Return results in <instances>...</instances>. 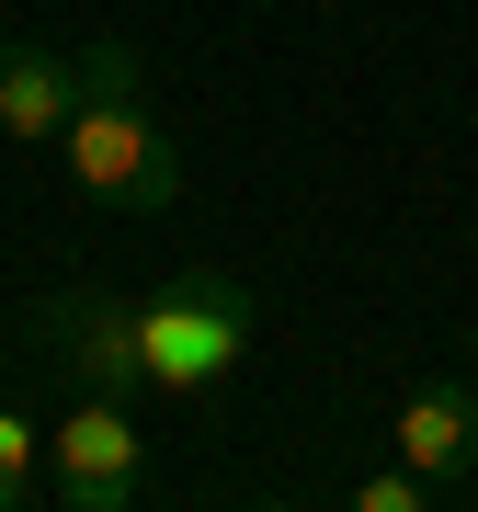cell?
Returning a JSON list of instances; mask_svg holds the SVG:
<instances>
[{"instance_id": "obj_1", "label": "cell", "mask_w": 478, "mask_h": 512, "mask_svg": "<svg viewBox=\"0 0 478 512\" xmlns=\"http://www.w3.org/2000/svg\"><path fill=\"white\" fill-rule=\"evenodd\" d=\"M57 160H69V183L92 205H126V217H171L183 205V148L148 114V57L126 35L80 46V103L57 126Z\"/></svg>"}, {"instance_id": "obj_8", "label": "cell", "mask_w": 478, "mask_h": 512, "mask_svg": "<svg viewBox=\"0 0 478 512\" xmlns=\"http://www.w3.org/2000/svg\"><path fill=\"white\" fill-rule=\"evenodd\" d=\"M422 501H433V478H410V467H376L353 490V512H422Z\"/></svg>"}, {"instance_id": "obj_6", "label": "cell", "mask_w": 478, "mask_h": 512, "mask_svg": "<svg viewBox=\"0 0 478 512\" xmlns=\"http://www.w3.org/2000/svg\"><path fill=\"white\" fill-rule=\"evenodd\" d=\"M69 103H80V46L57 57V46H35V35H0V137L57 148Z\"/></svg>"}, {"instance_id": "obj_4", "label": "cell", "mask_w": 478, "mask_h": 512, "mask_svg": "<svg viewBox=\"0 0 478 512\" xmlns=\"http://www.w3.org/2000/svg\"><path fill=\"white\" fill-rule=\"evenodd\" d=\"M23 330H35V342H46L80 387H114V399H137V387H148V365H137V308H126V296H103V285L46 296Z\"/></svg>"}, {"instance_id": "obj_7", "label": "cell", "mask_w": 478, "mask_h": 512, "mask_svg": "<svg viewBox=\"0 0 478 512\" xmlns=\"http://www.w3.org/2000/svg\"><path fill=\"white\" fill-rule=\"evenodd\" d=\"M35 490H46V421H23L0 399V512H23Z\"/></svg>"}, {"instance_id": "obj_3", "label": "cell", "mask_w": 478, "mask_h": 512, "mask_svg": "<svg viewBox=\"0 0 478 512\" xmlns=\"http://www.w3.org/2000/svg\"><path fill=\"white\" fill-rule=\"evenodd\" d=\"M57 512H137L148 501V433H137V399H114V387H80L69 410H57Z\"/></svg>"}, {"instance_id": "obj_2", "label": "cell", "mask_w": 478, "mask_h": 512, "mask_svg": "<svg viewBox=\"0 0 478 512\" xmlns=\"http://www.w3.org/2000/svg\"><path fill=\"white\" fill-rule=\"evenodd\" d=\"M239 353H251V296L228 274H171L160 296L137 308V365H148V399H205V387L239 376Z\"/></svg>"}, {"instance_id": "obj_5", "label": "cell", "mask_w": 478, "mask_h": 512, "mask_svg": "<svg viewBox=\"0 0 478 512\" xmlns=\"http://www.w3.org/2000/svg\"><path fill=\"white\" fill-rule=\"evenodd\" d=\"M387 433H399V467H410V478L456 490V478H478V387H467V376H422Z\"/></svg>"}]
</instances>
